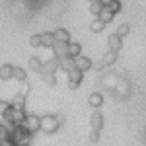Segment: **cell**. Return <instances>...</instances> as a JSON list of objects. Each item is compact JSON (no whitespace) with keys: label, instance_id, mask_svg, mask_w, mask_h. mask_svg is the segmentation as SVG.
I'll list each match as a JSON object with an SVG mask.
<instances>
[{"label":"cell","instance_id":"277c9868","mask_svg":"<svg viewBox=\"0 0 146 146\" xmlns=\"http://www.w3.org/2000/svg\"><path fill=\"white\" fill-rule=\"evenodd\" d=\"M66 80H68V88L70 90H76V88H80V84L84 80V72L80 68H74V70L66 72Z\"/></svg>","mask_w":146,"mask_h":146},{"label":"cell","instance_id":"2e32d148","mask_svg":"<svg viewBox=\"0 0 146 146\" xmlns=\"http://www.w3.org/2000/svg\"><path fill=\"white\" fill-rule=\"evenodd\" d=\"M53 33H55V39H56V41H60V43H70V31H68V29L58 27V29H55V31H53Z\"/></svg>","mask_w":146,"mask_h":146},{"label":"cell","instance_id":"8992f818","mask_svg":"<svg viewBox=\"0 0 146 146\" xmlns=\"http://www.w3.org/2000/svg\"><path fill=\"white\" fill-rule=\"evenodd\" d=\"M107 49H111V51H117V53L123 49V37L117 33V31H115V33H111L109 37H107Z\"/></svg>","mask_w":146,"mask_h":146},{"label":"cell","instance_id":"1f68e13d","mask_svg":"<svg viewBox=\"0 0 146 146\" xmlns=\"http://www.w3.org/2000/svg\"><path fill=\"white\" fill-rule=\"evenodd\" d=\"M100 2H101V4H103V6H107V4H111L113 0H100Z\"/></svg>","mask_w":146,"mask_h":146},{"label":"cell","instance_id":"ac0fdd59","mask_svg":"<svg viewBox=\"0 0 146 146\" xmlns=\"http://www.w3.org/2000/svg\"><path fill=\"white\" fill-rule=\"evenodd\" d=\"M82 55V45L76 43V41H70L68 43V56H72V58H76V56Z\"/></svg>","mask_w":146,"mask_h":146},{"label":"cell","instance_id":"e0dca14e","mask_svg":"<svg viewBox=\"0 0 146 146\" xmlns=\"http://www.w3.org/2000/svg\"><path fill=\"white\" fill-rule=\"evenodd\" d=\"M105 25H107V23L103 22L101 18H94L92 23H90V29H92V33H100V31L105 29Z\"/></svg>","mask_w":146,"mask_h":146},{"label":"cell","instance_id":"52a82bcc","mask_svg":"<svg viewBox=\"0 0 146 146\" xmlns=\"http://www.w3.org/2000/svg\"><path fill=\"white\" fill-rule=\"evenodd\" d=\"M88 105H90L92 109H100L101 105H103V94L92 92L90 96H88Z\"/></svg>","mask_w":146,"mask_h":146},{"label":"cell","instance_id":"7a4b0ae2","mask_svg":"<svg viewBox=\"0 0 146 146\" xmlns=\"http://www.w3.org/2000/svg\"><path fill=\"white\" fill-rule=\"evenodd\" d=\"M20 125H22L27 133L35 135L37 131H41V117H37V115H33V113H27V117H25Z\"/></svg>","mask_w":146,"mask_h":146},{"label":"cell","instance_id":"cb8c5ba5","mask_svg":"<svg viewBox=\"0 0 146 146\" xmlns=\"http://www.w3.org/2000/svg\"><path fill=\"white\" fill-rule=\"evenodd\" d=\"M98 18H101V20H103L105 23H109V22H113V18H115V14H113V12L109 10L107 6H103V10H101V14L98 16Z\"/></svg>","mask_w":146,"mask_h":146},{"label":"cell","instance_id":"836d02e7","mask_svg":"<svg viewBox=\"0 0 146 146\" xmlns=\"http://www.w3.org/2000/svg\"><path fill=\"white\" fill-rule=\"evenodd\" d=\"M25 146H29V144H25Z\"/></svg>","mask_w":146,"mask_h":146},{"label":"cell","instance_id":"3957f363","mask_svg":"<svg viewBox=\"0 0 146 146\" xmlns=\"http://www.w3.org/2000/svg\"><path fill=\"white\" fill-rule=\"evenodd\" d=\"M31 136H33L31 133H27L22 125H18V129L12 133V140L16 142V146H25V144L31 142Z\"/></svg>","mask_w":146,"mask_h":146},{"label":"cell","instance_id":"d4e9b609","mask_svg":"<svg viewBox=\"0 0 146 146\" xmlns=\"http://www.w3.org/2000/svg\"><path fill=\"white\" fill-rule=\"evenodd\" d=\"M29 45L37 49V47H43V37L41 33H35V35H29Z\"/></svg>","mask_w":146,"mask_h":146},{"label":"cell","instance_id":"9a60e30c","mask_svg":"<svg viewBox=\"0 0 146 146\" xmlns=\"http://www.w3.org/2000/svg\"><path fill=\"white\" fill-rule=\"evenodd\" d=\"M115 60H117V51H111V49H107V53L101 56V64H103L105 68L115 64Z\"/></svg>","mask_w":146,"mask_h":146},{"label":"cell","instance_id":"9c48e42d","mask_svg":"<svg viewBox=\"0 0 146 146\" xmlns=\"http://www.w3.org/2000/svg\"><path fill=\"white\" fill-rule=\"evenodd\" d=\"M53 56H56V58L68 56V43H60V41H56L55 45H53Z\"/></svg>","mask_w":146,"mask_h":146},{"label":"cell","instance_id":"8fae6325","mask_svg":"<svg viewBox=\"0 0 146 146\" xmlns=\"http://www.w3.org/2000/svg\"><path fill=\"white\" fill-rule=\"evenodd\" d=\"M76 68V58L72 56H62L60 58V72H70Z\"/></svg>","mask_w":146,"mask_h":146},{"label":"cell","instance_id":"30bf717a","mask_svg":"<svg viewBox=\"0 0 146 146\" xmlns=\"http://www.w3.org/2000/svg\"><path fill=\"white\" fill-rule=\"evenodd\" d=\"M14 68L16 66H12V64H8V62H4L2 66H0V80H14Z\"/></svg>","mask_w":146,"mask_h":146},{"label":"cell","instance_id":"83f0119b","mask_svg":"<svg viewBox=\"0 0 146 146\" xmlns=\"http://www.w3.org/2000/svg\"><path fill=\"white\" fill-rule=\"evenodd\" d=\"M12 107V101H6V100H0V115L4 117V113L8 111Z\"/></svg>","mask_w":146,"mask_h":146},{"label":"cell","instance_id":"6da1fadb","mask_svg":"<svg viewBox=\"0 0 146 146\" xmlns=\"http://www.w3.org/2000/svg\"><path fill=\"white\" fill-rule=\"evenodd\" d=\"M60 121H58V115H43L41 117V131L45 135H55L56 131L60 129Z\"/></svg>","mask_w":146,"mask_h":146},{"label":"cell","instance_id":"4fadbf2b","mask_svg":"<svg viewBox=\"0 0 146 146\" xmlns=\"http://www.w3.org/2000/svg\"><path fill=\"white\" fill-rule=\"evenodd\" d=\"M29 70L41 74V72L45 70V62H43L41 58H37V56H31V58H29Z\"/></svg>","mask_w":146,"mask_h":146},{"label":"cell","instance_id":"4dcf8cb0","mask_svg":"<svg viewBox=\"0 0 146 146\" xmlns=\"http://www.w3.org/2000/svg\"><path fill=\"white\" fill-rule=\"evenodd\" d=\"M20 94H23V96L29 94V84H27V82H22V90H20Z\"/></svg>","mask_w":146,"mask_h":146},{"label":"cell","instance_id":"484cf974","mask_svg":"<svg viewBox=\"0 0 146 146\" xmlns=\"http://www.w3.org/2000/svg\"><path fill=\"white\" fill-rule=\"evenodd\" d=\"M41 78H43V82H45L47 86H55L56 84V74H53V72H43Z\"/></svg>","mask_w":146,"mask_h":146},{"label":"cell","instance_id":"ffe728a7","mask_svg":"<svg viewBox=\"0 0 146 146\" xmlns=\"http://www.w3.org/2000/svg\"><path fill=\"white\" fill-rule=\"evenodd\" d=\"M14 80L16 82H27V70L25 68H22V66H16L14 68Z\"/></svg>","mask_w":146,"mask_h":146},{"label":"cell","instance_id":"f546056e","mask_svg":"<svg viewBox=\"0 0 146 146\" xmlns=\"http://www.w3.org/2000/svg\"><path fill=\"white\" fill-rule=\"evenodd\" d=\"M88 140H90L92 144H96V142L100 140V133H98V131H90V136H88Z\"/></svg>","mask_w":146,"mask_h":146},{"label":"cell","instance_id":"44dd1931","mask_svg":"<svg viewBox=\"0 0 146 146\" xmlns=\"http://www.w3.org/2000/svg\"><path fill=\"white\" fill-rule=\"evenodd\" d=\"M103 86L105 88H109V90H115V86H117V82H119V78L115 76V74H107V76H103Z\"/></svg>","mask_w":146,"mask_h":146},{"label":"cell","instance_id":"ba28073f","mask_svg":"<svg viewBox=\"0 0 146 146\" xmlns=\"http://www.w3.org/2000/svg\"><path fill=\"white\" fill-rule=\"evenodd\" d=\"M76 68H80L82 72H88V70H92V68H94V62H92L88 56L80 55V56H76Z\"/></svg>","mask_w":146,"mask_h":146},{"label":"cell","instance_id":"603a6c76","mask_svg":"<svg viewBox=\"0 0 146 146\" xmlns=\"http://www.w3.org/2000/svg\"><path fill=\"white\" fill-rule=\"evenodd\" d=\"M101 10H103V4H101L100 0H96V2H90V14L94 16V18H98L101 14Z\"/></svg>","mask_w":146,"mask_h":146},{"label":"cell","instance_id":"4316f807","mask_svg":"<svg viewBox=\"0 0 146 146\" xmlns=\"http://www.w3.org/2000/svg\"><path fill=\"white\" fill-rule=\"evenodd\" d=\"M107 8H109L113 14H119V12L123 10V2H121V0H113L111 4H107Z\"/></svg>","mask_w":146,"mask_h":146},{"label":"cell","instance_id":"f1b7e54d","mask_svg":"<svg viewBox=\"0 0 146 146\" xmlns=\"http://www.w3.org/2000/svg\"><path fill=\"white\" fill-rule=\"evenodd\" d=\"M129 31H131V27H129V23H121V25L117 27V33L121 35V37H125V35H129Z\"/></svg>","mask_w":146,"mask_h":146},{"label":"cell","instance_id":"5b68a950","mask_svg":"<svg viewBox=\"0 0 146 146\" xmlns=\"http://www.w3.org/2000/svg\"><path fill=\"white\" fill-rule=\"evenodd\" d=\"M103 129V115L100 113V109H94L90 115V131H98L100 133Z\"/></svg>","mask_w":146,"mask_h":146},{"label":"cell","instance_id":"7402d4cb","mask_svg":"<svg viewBox=\"0 0 146 146\" xmlns=\"http://www.w3.org/2000/svg\"><path fill=\"white\" fill-rule=\"evenodd\" d=\"M25 100H27V96H23V94H16L10 101H12L14 107H23V109H25Z\"/></svg>","mask_w":146,"mask_h":146},{"label":"cell","instance_id":"7c38bea8","mask_svg":"<svg viewBox=\"0 0 146 146\" xmlns=\"http://www.w3.org/2000/svg\"><path fill=\"white\" fill-rule=\"evenodd\" d=\"M58 68H60V58L53 56V58L45 60V70H43V72H53V74H56ZM43 72H41V74H43Z\"/></svg>","mask_w":146,"mask_h":146},{"label":"cell","instance_id":"d6986e66","mask_svg":"<svg viewBox=\"0 0 146 146\" xmlns=\"http://www.w3.org/2000/svg\"><path fill=\"white\" fill-rule=\"evenodd\" d=\"M41 37H43V47H47V49H53V45L56 43L55 33H53V31H45V33H41Z\"/></svg>","mask_w":146,"mask_h":146},{"label":"cell","instance_id":"d6a6232c","mask_svg":"<svg viewBox=\"0 0 146 146\" xmlns=\"http://www.w3.org/2000/svg\"><path fill=\"white\" fill-rule=\"evenodd\" d=\"M88 2H96V0H88Z\"/></svg>","mask_w":146,"mask_h":146},{"label":"cell","instance_id":"5bb4252c","mask_svg":"<svg viewBox=\"0 0 146 146\" xmlns=\"http://www.w3.org/2000/svg\"><path fill=\"white\" fill-rule=\"evenodd\" d=\"M115 94H117L119 98H127V96H129V82L123 80V78H119L117 86H115Z\"/></svg>","mask_w":146,"mask_h":146}]
</instances>
